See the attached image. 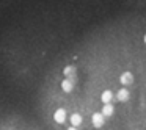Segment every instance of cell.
I'll return each mask as SVG.
<instances>
[{
	"label": "cell",
	"instance_id": "1",
	"mask_svg": "<svg viewBox=\"0 0 146 130\" xmlns=\"http://www.w3.org/2000/svg\"><path fill=\"white\" fill-rule=\"evenodd\" d=\"M116 88L102 91L86 108H77V117L54 116L64 130H146V96L138 86L126 88V75Z\"/></svg>",
	"mask_w": 146,
	"mask_h": 130
}]
</instances>
